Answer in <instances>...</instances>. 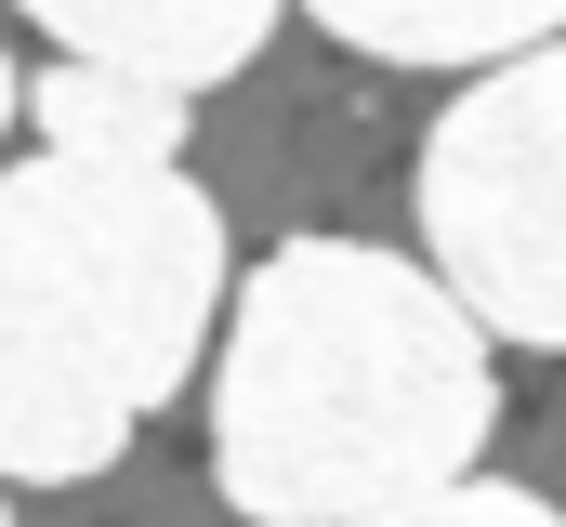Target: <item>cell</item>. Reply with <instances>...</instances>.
<instances>
[{
	"label": "cell",
	"instance_id": "6da1fadb",
	"mask_svg": "<svg viewBox=\"0 0 566 527\" xmlns=\"http://www.w3.org/2000/svg\"><path fill=\"white\" fill-rule=\"evenodd\" d=\"M501 422L488 330L434 290V264L369 238H290L238 277L211 475L251 527H369L474 475Z\"/></svg>",
	"mask_w": 566,
	"mask_h": 527
},
{
	"label": "cell",
	"instance_id": "7a4b0ae2",
	"mask_svg": "<svg viewBox=\"0 0 566 527\" xmlns=\"http://www.w3.org/2000/svg\"><path fill=\"white\" fill-rule=\"evenodd\" d=\"M224 317V211L185 172H0V475L80 488L185 395Z\"/></svg>",
	"mask_w": 566,
	"mask_h": 527
},
{
	"label": "cell",
	"instance_id": "3957f363",
	"mask_svg": "<svg viewBox=\"0 0 566 527\" xmlns=\"http://www.w3.org/2000/svg\"><path fill=\"white\" fill-rule=\"evenodd\" d=\"M422 238L474 330L566 356V40L461 80V106L422 132Z\"/></svg>",
	"mask_w": 566,
	"mask_h": 527
},
{
	"label": "cell",
	"instance_id": "277c9868",
	"mask_svg": "<svg viewBox=\"0 0 566 527\" xmlns=\"http://www.w3.org/2000/svg\"><path fill=\"white\" fill-rule=\"evenodd\" d=\"M264 40H277V13H251V0H198V13H145V0H53V53H66V66L145 80V93H171V106H198L211 80H238Z\"/></svg>",
	"mask_w": 566,
	"mask_h": 527
},
{
	"label": "cell",
	"instance_id": "5b68a950",
	"mask_svg": "<svg viewBox=\"0 0 566 527\" xmlns=\"http://www.w3.org/2000/svg\"><path fill=\"white\" fill-rule=\"evenodd\" d=\"M343 53H382V66H474V80H501V66H527L541 40H566L554 0H474V13H382V0H329L316 13Z\"/></svg>",
	"mask_w": 566,
	"mask_h": 527
},
{
	"label": "cell",
	"instance_id": "8992f818",
	"mask_svg": "<svg viewBox=\"0 0 566 527\" xmlns=\"http://www.w3.org/2000/svg\"><path fill=\"white\" fill-rule=\"evenodd\" d=\"M27 120L53 132V158H80V172H185V106L145 93V80H106V66H66V53L27 93Z\"/></svg>",
	"mask_w": 566,
	"mask_h": 527
},
{
	"label": "cell",
	"instance_id": "52a82bcc",
	"mask_svg": "<svg viewBox=\"0 0 566 527\" xmlns=\"http://www.w3.org/2000/svg\"><path fill=\"white\" fill-rule=\"evenodd\" d=\"M369 527H566L541 488H488V475H461V488H434L409 515H369Z\"/></svg>",
	"mask_w": 566,
	"mask_h": 527
},
{
	"label": "cell",
	"instance_id": "ba28073f",
	"mask_svg": "<svg viewBox=\"0 0 566 527\" xmlns=\"http://www.w3.org/2000/svg\"><path fill=\"white\" fill-rule=\"evenodd\" d=\"M13 106H27V80H13V53H0V120H13Z\"/></svg>",
	"mask_w": 566,
	"mask_h": 527
},
{
	"label": "cell",
	"instance_id": "9c48e42d",
	"mask_svg": "<svg viewBox=\"0 0 566 527\" xmlns=\"http://www.w3.org/2000/svg\"><path fill=\"white\" fill-rule=\"evenodd\" d=\"M0 527H13V515H0Z\"/></svg>",
	"mask_w": 566,
	"mask_h": 527
}]
</instances>
